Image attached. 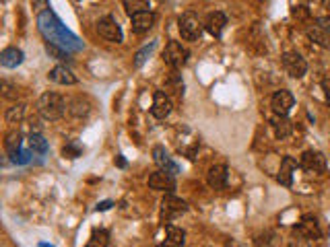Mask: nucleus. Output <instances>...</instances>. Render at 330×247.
Returning <instances> with one entry per match:
<instances>
[{"label":"nucleus","mask_w":330,"mask_h":247,"mask_svg":"<svg viewBox=\"0 0 330 247\" xmlns=\"http://www.w3.org/2000/svg\"><path fill=\"white\" fill-rule=\"evenodd\" d=\"M283 68L291 78H301L307 72V62L297 52H285L283 54Z\"/></svg>","instance_id":"423d86ee"},{"label":"nucleus","mask_w":330,"mask_h":247,"mask_svg":"<svg viewBox=\"0 0 330 247\" xmlns=\"http://www.w3.org/2000/svg\"><path fill=\"white\" fill-rule=\"evenodd\" d=\"M21 142H23V136H21V132H9L7 134V140H5V150L7 154L11 156V161L15 163L17 161V156L21 154Z\"/></svg>","instance_id":"aec40b11"},{"label":"nucleus","mask_w":330,"mask_h":247,"mask_svg":"<svg viewBox=\"0 0 330 247\" xmlns=\"http://www.w3.org/2000/svg\"><path fill=\"white\" fill-rule=\"evenodd\" d=\"M153 25H155V15H153L151 11L139 13V15L132 17V31L135 33H147Z\"/></svg>","instance_id":"6ab92c4d"},{"label":"nucleus","mask_w":330,"mask_h":247,"mask_svg":"<svg viewBox=\"0 0 330 247\" xmlns=\"http://www.w3.org/2000/svg\"><path fill=\"white\" fill-rule=\"evenodd\" d=\"M124 11H126V15L132 19L135 15H139V13H147L149 9H151V3L149 0H124Z\"/></svg>","instance_id":"b1692460"},{"label":"nucleus","mask_w":330,"mask_h":247,"mask_svg":"<svg viewBox=\"0 0 330 247\" xmlns=\"http://www.w3.org/2000/svg\"><path fill=\"white\" fill-rule=\"evenodd\" d=\"M316 25H320V27L330 35V17H320V19L316 21Z\"/></svg>","instance_id":"c9c22d12"},{"label":"nucleus","mask_w":330,"mask_h":247,"mask_svg":"<svg viewBox=\"0 0 330 247\" xmlns=\"http://www.w3.org/2000/svg\"><path fill=\"white\" fill-rule=\"evenodd\" d=\"M188 210V204L184 200H180V198H175L173 194H167L163 200H161V218L167 222V220H171V218H175L178 214H182V212H186Z\"/></svg>","instance_id":"0eeeda50"},{"label":"nucleus","mask_w":330,"mask_h":247,"mask_svg":"<svg viewBox=\"0 0 330 247\" xmlns=\"http://www.w3.org/2000/svg\"><path fill=\"white\" fill-rule=\"evenodd\" d=\"M31 7H33V11L39 15V13H43V11H48L50 3H48V0H31Z\"/></svg>","instance_id":"473e14b6"},{"label":"nucleus","mask_w":330,"mask_h":247,"mask_svg":"<svg viewBox=\"0 0 330 247\" xmlns=\"http://www.w3.org/2000/svg\"><path fill=\"white\" fill-rule=\"evenodd\" d=\"M29 148L33 152H37V154H46L50 150V144H48L46 138L41 136V134H31V136H29Z\"/></svg>","instance_id":"cd10ccee"},{"label":"nucleus","mask_w":330,"mask_h":247,"mask_svg":"<svg viewBox=\"0 0 330 247\" xmlns=\"http://www.w3.org/2000/svg\"><path fill=\"white\" fill-rule=\"evenodd\" d=\"M161 58H163V62L167 66H171L173 70H178V68H182V66L186 64L188 52L182 48L180 41H169L165 46V50H163V54H161Z\"/></svg>","instance_id":"20e7f679"},{"label":"nucleus","mask_w":330,"mask_h":247,"mask_svg":"<svg viewBox=\"0 0 330 247\" xmlns=\"http://www.w3.org/2000/svg\"><path fill=\"white\" fill-rule=\"evenodd\" d=\"M291 15H293L295 19H301V21H305L307 17H310V11H307L305 7H295V9L291 11Z\"/></svg>","instance_id":"72a5a7b5"},{"label":"nucleus","mask_w":330,"mask_h":247,"mask_svg":"<svg viewBox=\"0 0 330 247\" xmlns=\"http://www.w3.org/2000/svg\"><path fill=\"white\" fill-rule=\"evenodd\" d=\"M37 27H39V33L46 37V41L50 43H56V46H62L69 52H79L83 50V41L73 33L66 29V25H62V21L56 17L54 11H43L37 15Z\"/></svg>","instance_id":"f257e3e1"},{"label":"nucleus","mask_w":330,"mask_h":247,"mask_svg":"<svg viewBox=\"0 0 330 247\" xmlns=\"http://www.w3.org/2000/svg\"><path fill=\"white\" fill-rule=\"evenodd\" d=\"M203 23H201V19H198L194 13H186L180 17L178 21V29H180V35L182 39L186 41H196L198 37L203 35Z\"/></svg>","instance_id":"7ed1b4c3"},{"label":"nucleus","mask_w":330,"mask_h":247,"mask_svg":"<svg viewBox=\"0 0 330 247\" xmlns=\"http://www.w3.org/2000/svg\"><path fill=\"white\" fill-rule=\"evenodd\" d=\"M322 89H324V97H326V103L330 105V78L322 80Z\"/></svg>","instance_id":"4c0bfd02"},{"label":"nucleus","mask_w":330,"mask_h":247,"mask_svg":"<svg viewBox=\"0 0 330 247\" xmlns=\"http://www.w3.org/2000/svg\"><path fill=\"white\" fill-rule=\"evenodd\" d=\"M37 247H54V245H50V243H39Z\"/></svg>","instance_id":"a19ab883"},{"label":"nucleus","mask_w":330,"mask_h":247,"mask_svg":"<svg viewBox=\"0 0 330 247\" xmlns=\"http://www.w3.org/2000/svg\"><path fill=\"white\" fill-rule=\"evenodd\" d=\"M299 165L307 173H322L326 169V159H324V154L318 152V150H305L301 154Z\"/></svg>","instance_id":"1a4fd4ad"},{"label":"nucleus","mask_w":330,"mask_h":247,"mask_svg":"<svg viewBox=\"0 0 330 247\" xmlns=\"http://www.w3.org/2000/svg\"><path fill=\"white\" fill-rule=\"evenodd\" d=\"M295 231L303 237V239H320L322 231H320V224H318V218L312 216V214H305L301 218V222L295 227Z\"/></svg>","instance_id":"f8f14e48"},{"label":"nucleus","mask_w":330,"mask_h":247,"mask_svg":"<svg viewBox=\"0 0 330 247\" xmlns=\"http://www.w3.org/2000/svg\"><path fill=\"white\" fill-rule=\"evenodd\" d=\"M167 87H171V89H173V93H182V91H184V83H182V78H180V74H178V72H173V74L169 76Z\"/></svg>","instance_id":"7c9ffc66"},{"label":"nucleus","mask_w":330,"mask_h":247,"mask_svg":"<svg viewBox=\"0 0 330 247\" xmlns=\"http://www.w3.org/2000/svg\"><path fill=\"white\" fill-rule=\"evenodd\" d=\"M155 46H157V43L155 41H151L149 43V46H145V48H141L139 52H137V56H135V62H132V64H135V68H141V66L149 60V56L153 54V50H155Z\"/></svg>","instance_id":"c756f323"},{"label":"nucleus","mask_w":330,"mask_h":247,"mask_svg":"<svg viewBox=\"0 0 330 247\" xmlns=\"http://www.w3.org/2000/svg\"><path fill=\"white\" fill-rule=\"evenodd\" d=\"M227 167L225 165H213L207 173V182L213 190H225L227 186Z\"/></svg>","instance_id":"2eb2a0df"},{"label":"nucleus","mask_w":330,"mask_h":247,"mask_svg":"<svg viewBox=\"0 0 330 247\" xmlns=\"http://www.w3.org/2000/svg\"><path fill=\"white\" fill-rule=\"evenodd\" d=\"M116 165H118V167H126V161H124V156H122V154L116 156Z\"/></svg>","instance_id":"58836bf2"},{"label":"nucleus","mask_w":330,"mask_h":247,"mask_svg":"<svg viewBox=\"0 0 330 247\" xmlns=\"http://www.w3.org/2000/svg\"><path fill=\"white\" fill-rule=\"evenodd\" d=\"M322 5H324L328 11H330V0H322Z\"/></svg>","instance_id":"ea45409f"},{"label":"nucleus","mask_w":330,"mask_h":247,"mask_svg":"<svg viewBox=\"0 0 330 247\" xmlns=\"http://www.w3.org/2000/svg\"><path fill=\"white\" fill-rule=\"evenodd\" d=\"M109 243V233L105 229H95L87 241V247H107Z\"/></svg>","instance_id":"bb28decb"},{"label":"nucleus","mask_w":330,"mask_h":247,"mask_svg":"<svg viewBox=\"0 0 330 247\" xmlns=\"http://www.w3.org/2000/svg\"><path fill=\"white\" fill-rule=\"evenodd\" d=\"M3 91H5L3 95H5L7 99H17V93H15L17 89H13V87H11V85H9L7 80H3Z\"/></svg>","instance_id":"f704fd0d"},{"label":"nucleus","mask_w":330,"mask_h":247,"mask_svg":"<svg viewBox=\"0 0 330 247\" xmlns=\"http://www.w3.org/2000/svg\"><path fill=\"white\" fill-rule=\"evenodd\" d=\"M37 111H39V116L41 118H46L50 122H56L64 116V111H66V103L64 99L58 95V93H43L39 99H37Z\"/></svg>","instance_id":"f03ea898"},{"label":"nucleus","mask_w":330,"mask_h":247,"mask_svg":"<svg viewBox=\"0 0 330 247\" xmlns=\"http://www.w3.org/2000/svg\"><path fill=\"white\" fill-rule=\"evenodd\" d=\"M307 37H310L314 43H318L320 48H330V35L320 27V25H310L305 29Z\"/></svg>","instance_id":"4be33fe9"},{"label":"nucleus","mask_w":330,"mask_h":247,"mask_svg":"<svg viewBox=\"0 0 330 247\" xmlns=\"http://www.w3.org/2000/svg\"><path fill=\"white\" fill-rule=\"evenodd\" d=\"M23 116H25V105L17 103V105L7 109L5 120H7V124H21V122H23Z\"/></svg>","instance_id":"393cba45"},{"label":"nucleus","mask_w":330,"mask_h":247,"mask_svg":"<svg viewBox=\"0 0 330 247\" xmlns=\"http://www.w3.org/2000/svg\"><path fill=\"white\" fill-rule=\"evenodd\" d=\"M258 3H264V0H258Z\"/></svg>","instance_id":"37998d69"},{"label":"nucleus","mask_w":330,"mask_h":247,"mask_svg":"<svg viewBox=\"0 0 330 247\" xmlns=\"http://www.w3.org/2000/svg\"><path fill=\"white\" fill-rule=\"evenodd\" d=\"M114 206V202L112 200H105V202H99V204L95 206V212H103V210H109Z\"/></svg>","instance_id":"e433bc0d"},{"label":"nucleus","mask_w":330,"mask_h":247,"mask_svg":"<svg viewBox=\"0 0 330 247\" xmlns=\"http://www.w3.org/2000/svg\"><path fill=\"white\" fill-rule=\"evenodd\" d=\"M97 33H99L105 41H112V43H122V39H124V33H122V29H120V25H118V21H116V17H112V15H107V17H103V19H99V23H97Z\"/></svg>","instance_id":"39448f33"},{"label":"nucleus","mask_w":330,"mask_h":247,"mask_svg":"<svg viewBox=\"0 0 330 247\" xmlns=\"http://www.w3.org/2000/svg\"><path fill=\"white\" fill-rule=\"evenodd\" d=\"M159 247H169V245H167V243H161V245H159Z\"/></svg>","instance_id":"79ce46f5"},{"label":"nucleus","mask_w":330,"mask_h":247,"mask_svg":"<svg viewBox=\"0 0 330 247\" xmlns=\"http://www.w3.org/2000/svg\"><path fill=\"white\" fill-rule=\"evenodd\" d=\"M153 161H155V165H157L161 171H165V173H169V175H173V177L180 173L178 163H173V159H171L169 152H167L163 146H155V148H153Z\"/></svg>","instance_id":"9d476101"},{"label":"nucleus","mask_w":330,"mask_h":247,"mask_svg":"<svg viewBox=\"0 0 330 247\" xmlns=\"http://www.w3.org/2000/svg\"><path fill=\"white\" fill-rule=\"evenodd\" d=\"M69 111H71L75 118H79V120H81V118H87V114H89V103L83 101L81 97H77V99H73Z\"/></svg>","instance_id":"c85d7f7f"},{"label":"nucleus","mask_w":330,"mask_h":247,"mask_svg":"<svg viewBox=\"0 0 330 247\" xmlns=\"http://www.w3.org/2000/svg\"><path fill=\"white\" fill-rule=\"evenodd\" d=\"M171 101L169 97L163 93V91H155V95H153V107H151V114L153 118L157 120H165L169 114H171Z\"/></svg>","instance_id":"ddd939ff"},{"label":"nucleus","mask_w":330,"mask_h":247,"mask_svg":"<svg viewBox=\"0 0 330 247\" xmlns=\"http://www.w3.org/2000/svg\"><path fill=\"white\" fill-rule=\"evenodd\" d=\"M46 52H48L50 58H56L60 62H69L71 60V52L69 50L62 48V46H56V43H50V41H46Z\"/></svg>","instance_id":"a878e982"},{"label":"nucleus","mask_w":330,"mask_h":247,"mask_svg":"<svg viewBox=\"0 0 330 247\" xmlns=\"http://www.w3.org/2000/svg\"><path fill=\"white\" fill-rule=\"evenodd\" d=\"M297 167V161L293 156H285L281 161V169H279V175H277V182L285 188H291L293 186V171Z\"/></svg>","instance_id":"4468645a"},{"label":"nucleus","mask_w":330,"mask_h":247,"mask_svg":"<svg viewBox=\"0 0 330 247\" xmlns=\"http://www.w3.org/2000/svg\"><path fill=\"white\" fill-rule=\"evenodd\" d=\"M165 233H167V237H165V243H167L169 247H182V245H184L186 233H184L180 227H173V224H167Z\"/></svg>","instance_id":"5701e85b"},{"label":"nucleus","mask_w":330,"mask_h":247,"mask_svg":"<svg viewBox=\"0 0 330 247\" xmlns=\"http://www.w3.org/2000/svg\"><path fill=\"white\" fill-rule=\"evenodd\" d=\"M295 105V97L291 95V91H287V89H281V91H277L271 99V107L277 116H287L289 111L293 109Z\"/></svg>","instance_id":"6e6552de"},{"label":"nucleus","mask_w":330,"mask_h":247,"mask_svg":"<svg viewBox=\"0 0 330 247\" xmlns=\"http://www.w3.org/2000/svg\"><path fill=\"white\" fill-rule=\"evenodd\" d=\"M23 60H25V54L19 48H5L3 54H0V64L5 68H17L19 64H23Z\"/></svg>","instance_id":"a211bd4d"},{"label":"nucleus","mask_w":330,"mask_h":247,"mask_svg":"<svg viewBox=\"0 0 330 247\" xmlns=\"http://www.w3.org/2000/svg\"><path fill=\"white\" fill-rule=\"evenodd\" d=\"M225 25H227V17H225L221 11L211 13V15L207 17V21H205V29H207L213 37H221Z\"/></svg>","instance_id":"dca6fc26"},{"label":"nucleus","mask_w":330,"mask_h":247,"mask_svg":"<svg viewBox=\"0 0 330 247\" xmlns=\"http://www.w3.org/2000/svg\"><path fill=\"white\" fill-rule=\"evenodd\" d=\"M149 188L151 190H157V192L171 194L175 190V179H173V175H169V173H165V171L159 169V171L149 175Z\"/></svg>","instance_id":"9b49d317"},{"label":"nucleus","mask_w":330,"mask_h":247,"mask_svg":"<svg viewBox=\"0 0 330 247\" xmlns=\"http://www.w3.org/2000/svg\"><path fill=\"white\" fill-rule=\"evenodd\" d=\"M48 80L56 85H77V76L73 74L71 68H66L64 64H58L48 72Z\"/></svg>","instance_id":"f3484780"},{"label":"nucleus","mask_w":330,"mask_h":247,"mask_svg":"<svg viewBox=\"0 0 330 247\" xmlns=\"http://www.w3.org/2000/svg\"><path fill=\"white\" fill-rule=\"evenodd\" d=\"M81 146H77V144H66L64 148H62V154L64 156H69V159H77V156H81Z\"/></svg>","instance_id":"2f4dec72"},{"label":"nucleus","mask_w":330,"mask_h":247,"mask_svg":"<svg viewBox=\"0 0 330 247\" xmlns=\"http://www.w3.org/2000/svg\"><path fill=\"white\" fill-rule=\"evenodd\" d=\"M273 130H275V136L279 140H285V138H289L291 136V132H293V124L287 116H277L273 122Z\"/></svg>","instance_id":"412c9836"}]
</instances>
